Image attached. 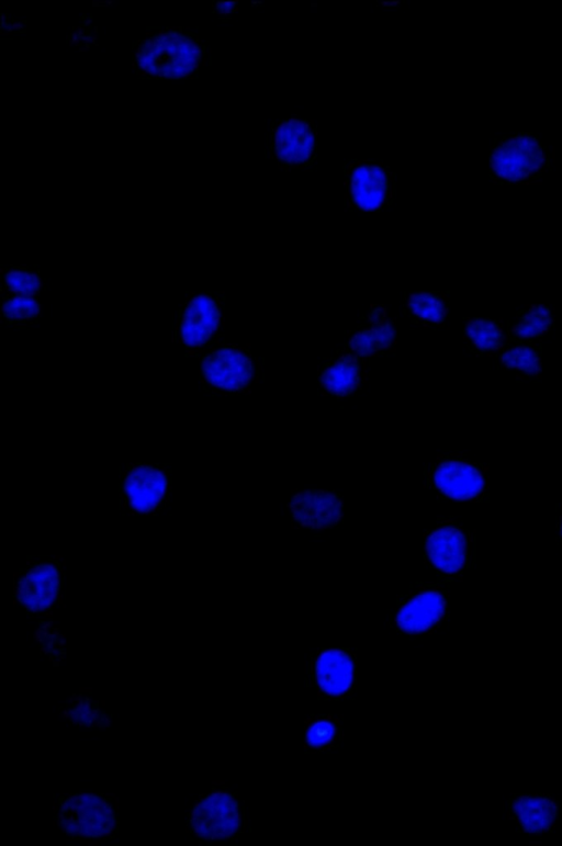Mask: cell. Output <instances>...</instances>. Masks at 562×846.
I'll return each instance as SVG.
<instances>
[{
	"mask_svg": "<svg viewBox=\"0 0 562 846\" xmlns=\"http://www.w3.org/2000/svg\"><path fill=\"white\" fill-rule=\"evenodd\" d=\"M172 490L170 464L130 462L119 471V507L125 516H155L169 504Z\"/></svg>",
	"mask_w": 562,
	"mask_h": 846,
	"instance_id": "obj_1",
	"label": "cell"
},
{
	"mask_svg": "<svg viewBox=\"0 0 562 846\" xmlns=\"http://www.w3.org/2000/svg\"><path fill=\"white\" fill-rule=\"evenodd\" d=\"M450 582L416 583L397 597L391 627L408 636L432 634L450 613Z\"/></svg>",
	"mask_w": 562,
	"mask_h": 846,
	"instance_id": "obj_2",
	"label": "cell"
},
{
	"mask_svg": "<svg viewBox=\"0 0 562 846\" xmlns=\"http://www.w3.org/2000/svg\"><path fill=\"white\" fill-rule=\"evenodd\" d=\"M425 485L440 498L480 503L488 496V466L459 452H442L426 466Z\"/></svg>",
	"mask_w": 562,
	"mask_h": 846,
	"instance_id": "obj_3",
	"label": "cell"
},
{
	"mask_svg": "<svg viewBox=\"0 0 562 846\" xmlns=\"http://www.w3.org/2000/svg\"><path fill=\"white\" fill-rule=\"evenodd\" d=\"M475 560V535L451 518H439L424 534L425 565L443 580H461Z\"/></svg>",
	"mask_w": 562,
	"mask_h": 846,
	"instance_id": "obj_4",
	"label": "cell"
},
{
	"mask_svg": "<svg viewBox=\"0 0 562 846\" xmlns=\"http://www.w3.org/2000/svg\"><path fill=\"white\" fill-rule=\"evenodd\" d=\"M65 559L33 556L18 568L13 577V605H20L30 616H52L63 602Z\"/></svg>",
	"mask_w": 562,
	"mask_h": 846,
	"instance_id": "obj_5",
	"label": "cell"
},
{
	"mask_svg": "<svg viewBox=\"0 0 562 846\" xmlns=\"http://www.w3.org/2000/svg\"><path fill=\"white\" fill-rule=\"evenodd\" d=\"M357 666L356 650L323 647L305 661L303 675L319 700L341 701L356 690Z\"/></svg>",
	"mask_w": 562,
	"mask_h": 846,
	"instance_id": "obj_6",
	"label": "cell"
},
{
	"mask_svg": "<svg viewBox=\"0 0 562 846\" xmlns=\"http://www.w3.org/2000/svg\"><path fill=\"white\" fill-rule=\"evenodd\" d=\"M261 370L251 350L224 345L206 352L201 360V374L211 388L223 394L248 393Z\"/></svg>",
	"mask_w": 562,
	"mask_h": 846,
	"instance_id": "obj_7",
	"label": "cell"
},
{
	"mask_svg": "<svg viewBox=\"0 0 562 846\" xmlns=\"http://www.w3.org/2000/svg\"><path fill=\"white\" fill-rule=\"evenodd\" d=\"M345 203L347 208L375 212L390 203L394 194L393 174L382 162H350L346 173Z\"/></svg>",
	"mask_w": 562,
	"mask_h": 846,
	"instance_id": "obj_8",
	"label": "cell"
},
{
	"mask_svg": "<svg viewBox=\"0 0 562 846\" xmlns=\"http://www.w3.org/2000/svg\"><path fill=\"white\" fill-rule=\"evenodd\" d=\"M504 814L519 833L540 835L554 831L562 817V803L544 792L512 793Z\"/></svg>",
	"mask_w": 562,
	"mask_h": 846,
	"instance_id": "obj_9",
	"label": "cell"
},
{
	"mask_svg": "<svg viewBox=\"0 0 562 846\" xmlns=\"http://www.w3.org/2000/svg\"><path fill=\"white\" fill-rule=\"evenodd\" d=\"M316 150V128L313 120L288 116L272 127L271 151L284 168L308 163Z\"/></svg>",
	"mask_w": 562,
	"mask_h": 846,
	"instance_id": "obj_10",
	"label": "cell"
},
{
	"mask_svg": "<svg viewBox=\"0 0 562 846\" xmlns=\"http://www.w3.org/2000/svg\"><path fill=\"white\" fill-rule=\"evenodd\" d=\"M289 509L294 528L321 531L338 524L344 503L340 494L335 492L300 490L293 494Z\"/></svg>",
	"mask_w": 562,
	"mask_h": 846,
	"instance_id": "obj_11",
	"label": "cell"
},
{
	"mask_svg": "<svg viewBox=\"0 0 562 846\" xmlns=\"http://www.w3.org/2000/svg\"><path fill=\"white\" fill-rule=\"evenodd\" d=\"M222 323L220 301L210 294L194 295L179 319L180 340L187 348H201L218 332Z\"/></svg>",
	"mask_w": 562,
	"mask_h": 846,
	"instance_id": "obj_12",
	"label": "cell"
},
{
	"mask_svg": "<svg viewBox=\"0 0 562 846\" xmlns=\"http://www.w3.org/2000/svg\"><path fill=\"white\" fill-rule=\"evenodd\" d=\"M364 379V359L348 350L324 359L318 366L317 381L324 396L348 397L361 387Z\"/></svg>",
	"mask_w": 562,
	"mask_h": 846,
	"instance_id": "obj_13",
	"label": "cell"
},
{
	"mask_svg": "<svg viewBox=\"0 0 562 846\" xmlns=\"http://www.w3.org/2000/svg\"><path fill=\"white\" fill-rule=\"evenodd\" d=\"M344 717L341 714H308L303 721L306 754H321L338 747L344 738Z\"/></svg>",
	"mask_w": 562,
	"mask_h": 846,
	"instance_id": "obj_14",
	"label": "cell"
},
{
	"mask_svg": "<svg viewBox=\"0 0 562 846\" xmlns=\"http://www.w3.org/2000/svg\"><path fill=\"white\" fill-rule=\"evenodd\" d=\"M395 345V318H385L352 332L346 347L348 351L366 359L394 351Z\"/></svg>",
	"mask_w": 562,
	"mask_h": 846,
	"instance_id": "obj_15",
	"label": "cell"
},
{
	"mask_svg": "<svg viewBox=\"0 0 562 846\" xmlns=\"http://www.w3.org/2000/svg\"><path fill=\"white\" fill-rule=\"evenodd\" d=\"M405 307L413 322L425 328L442 326L448 315L447 297L439 291L409 292Z\"/></svg>",
	"mask_w": 562,
	"mask_h": 846,
	"instance_id": "obj_16",
	"label": "cell"
},
{
	"mask_svg": "<svg viewBox=\"0 0 562 846\" xmlns=\"http://www.w3.org/2000/svg\"><path fill=\"white\" fill-rule=\"evenodd\" d=\"M554 326L551 311L548 306L538 304L520 311L514 326V335L521 339H533L543 336Z\"/></svg>",
	"mask_w": 562,
	"mask_h": 846,
	"instance_id": "obj_17",
	"label": "cell"
},
{
	"mask_svg": "<svg viewBox=\"0 0 562 846\" xmlns=\"http://www.w3.org/2000/svg\"><path fill=\"white\" fill-rule=\"evenodd\" d=\"M463 332L472 348L480 352L495 350L504 339L501 324L490 318L468 320Z\"/></svg>",
	"mask_w": 562,
	"mask_h": 846,
	"instance_id": "obj_18",
	"label": "cell"
},
{
	"mask_svg": "<svg viewBox=\"0 0 562 846\" xmlns=\"http://www.w3.org/2000/svg\"><path fill=\"white\" fill-rule=\"evenodd\" d=\"M2 318L5 324H25L41 313V305L33 296L9 294L2 301Z\"/></svg>",
	"mask_w": 562,
	"mask_h": 846,
	"instance_id": "obj_19",
	"label": "cell"
},
{
	"mask_svg": "<svg viewBox=\"0 0 562 846\" xmlns=\"http://www.w3.org/2000/svg\"><path fill=\"white\" fill-rule=\"evenodd\" d=\"M3 286L9 294L34 296L42 287V280L37 271L29 267H12L2 275Z\"/></svg>",
	"mask_w": 562,
	"mask_h": 846,
	"instance_id": "obj_20",
	"label": "cell"
},
{
	"mask_svg": "<svg viewBox=\"0 0 562 846\" xmlns=\"http://www.w3.org/2000/svg\"><path fill=\"white\" fill-rule=\"evenodd\" d=\"M502 363L508 369H516L535 375L540 369V357L535 347L520 345L508 348L501 356Z\"/></svg>",
	"mask_w": 562,
	"mask_h": 846,
	"instance_id": "obj_21",
	"label": "cell"
},
{
	"mask_svg": "<svg viewBox=\"0 0 562 846\" xmlns=\"http://www.w3.org/2000/svg\"><path fill=\"white\" fill-rule=\"evenodd\" d=\"M386 318V307L384 305H374L368 313V323L374 324Z\"/></svg>",
	"mask_w": 562,
	"mask_h": 846,
	"instance_id": "obj_22",
	"label": "cell"
},
{
	"mask_svg": "<svg viewBox=\"0 0 562 846\" xmlns=\"http://www.w3.org/2000/svg\"><path fill=\"white\" fill-rule=\"evenodd\" d=\"M555 518H557V524H555L557 539H558V542L560 544H562V501H560L557 505V517Z\"/></svg>",
	"mask_w": 562,
	"mask_h": 846,
	"instance_id": "obj_23",
	"label": "cell"
},
{
	"mask_svg": "<svg viewBox=\"0 0 562 846\" xmlns=\"http://www.w3.org/2000/svg\"><path fill=\"white\" fill-rule=\"evenodd\" d=\"M401 3L400 0H393V1H381L380 4L383 7H395Z\"/></svg>",
	"mask_w": 562,
	"mask_h": 846,
	"instance_id": "obj_24",
	"label": "cell"
},
{
	"mask_svg": "<svg viewBox=\"0 0 562 846\" xmlns=\"http://www.w3.org/2000/svg\"><path fill=\"white\" fill-rule=\"evenodd\" d=\"M251 4H254V5L255 4H262V2L261 1H252Z\"/></svg>",
	"mask_w": 562,
	"mask_h": 846,
	"instance_id": "obj_25",
	"label": "cell"
},
{
	"mask_svg": "<svg viewBox=\"0 0 562 846\" xmlns=\"http://www.w3.org/2000/svg\"><path fill=\"white\" fill-rule=\"evenodd\" d=\"M311 7H317V3H311Z\"/></svg>",
	"mask_w": 562,
	"mask_h": 846,
	"instance_id": "obj_26",
	"label": "cell"
}]
</instances>
